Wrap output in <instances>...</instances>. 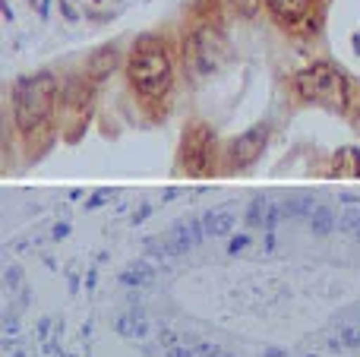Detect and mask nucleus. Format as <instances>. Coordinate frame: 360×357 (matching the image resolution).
Listing matches in <instances>:
<instances>
[{
	"label": "nucleus",
	"instance_id": "nucleus-1",
	"mask_svg": "<svg viewBox=\"0 0 360 357\" xmlns=\"http://www.w3.org/2000/svg\"><path fill=\"white\" fill-rule=\"evenodd\" d=\"M127 76H130V86L139 95L158 98V95L168 92L171 79H174V67H171V57L165 51V44L155 41V38L139 41L136 51L130 54V60H127Z\"/></svg>",
	"mask_w": 360,
	"mask_h": 357
},
{
	"label": "nucleus",
	"instance_id": "nucleus-2",
	"mask_svg": "<svg viewBox=\"0 0 360 357\" xmlns=\"http://www.w3.org/2000/svg\"><path fill=\"white\" fill-rule=\"evenodd\" d=\"M57 101V79L51 73L22 76L13 89V117L22 133H32L48 124Z\"/></svg>",
	"mask_w": 360,
	"mask_h": 357
},
{
	"label": "nucleus",
	"instance_id": "nucleus-3",
	"mask_svg": "<svg viewBox=\"0 0 360 357\" xmlns=\"http://www.w3.org/2000/svg\"><path fill=\"white\" fill-rule=\"evenodd\" d=\"M297 95L304 101L342 108L348 101V86H345L342 70H335L332 63H313L297 76Z\"/></svg>",
	"mask_w": 360,
	"mask_h": 357
},
{
	"label": "nucleus",
	"instance_id": "nucleus-4",
	"mask_svg": "<svg viewBox=\"0 0 360 357\" xmlns=\"http://www.w3.org/2000/svg\"><path fill=\"white\" fill-rule=\"evenodd\" d=\"M180 164L190 174L205 177L215 168V133L205 124H190L180 139Z\"/></svg>",
	"mask_w": 360,
	"mask_h": 357
},
{
	"label": "nucleus",
	"instance_id": "nucleus-5",
	"mask_svg": "<svg viewBox=\"0 0 360 357\" xmlns=\"http://www.w3.org/2000/svg\"><path fill=\"white\" fill-rule=\"evenodd\" d=\"M269 143V124H256L237 139H231L224 149V171H243L262 155Z\"/></svg>",
	"mask_w": 360,
	"mask_h": 357
},
{
	"label": "nucleus",
	"instance_id": "nucleus-6",
	"mask_svg": "<svg viewBox=\"0 0 360 357\" xmlns=\"http://www.w3.org/2000/svg\"><path fill=\"white\" fill-rule=\"evenodd\" d=\"M266 6L275 13V19L285 25H294L307 16L310 10V0H266Z\"/></svg>",
	"mask_w": 360,
	"mask_h": 357
},
{
	"label": "nucleus",
	"instance_id": "nucleus-7",
	"mask_svg": "<svg viewBox=\"0 0 360 357\" xmlns=\"http://www.w3.org/2000/svg\"><path fill=\"white\" fill-rule=\"evenodd\" d=\"M114 67H117V48L108 44V48H98L92 57H89L86 73H89V79H105V76H111Z\"/></svg>",
	"mask_w": 360,
	"mask_h": 357
},
{
	"label": "nucleus",
	"instance_id": "nucleus-8",
	"mask_svg": "<svg viewBox=\"0 0 360 357\" xmlns=\"http://www.w3.org/2000/svg\"><path fill=\"white\" fill-rule=\"evenodd\" d=\"M199 240V228L196 225H177L174 231H171V238L165 240V247H168L171 253H184L186 247H193Z\"/></svg>",
	"mask_w": 360,
	"mask_h": 357
},
{
	"label": "nucleus",
	"instance_id": "nucleus-9",
	"mask_svg": "<svg viewBox=\"0 0 360 357\" xmlns=\"http://www.w3.org/2000/svg\"><path fill=\"white\" fill-rule=\"evenodd\" d=\"M205 231L209 234H228L231 228H234V215L231 212H212V215H205Z\"/></svg>",
	"mask_w": 360,
	"mask_h": 357
},
{
	"label": "nucleus",
	"instance_id": "nucleus-10",
	"mask_svg": "<svg viewBox=\"0 0 360 357\" xmlns=\"http://www.w3.org/2000/svg\"><path fill=\"white\" fill-rule=\"evenodd\" d=\"M228 4H231V10H234L237 16L253 19L256 13H259V4H262V0H228Z\"/></svg>",
	"mask_w": 360,
	"mask_h": 357
}]
</instances>
